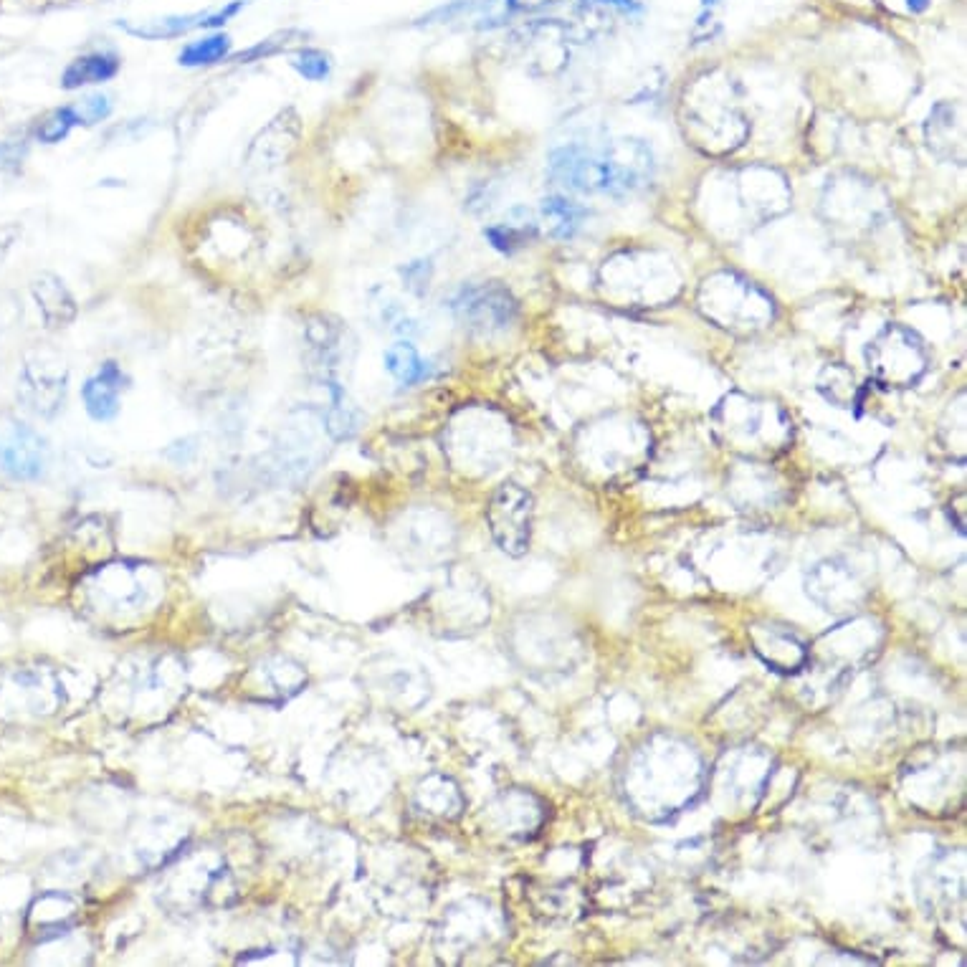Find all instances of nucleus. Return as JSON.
<instances>
[{
	"instance_id": "20",
	"label": "nucleus",
	"mask_w": 967,
	"mask_h": 967,
	"mask_svg": "<svg viewBox=\"0 0 967 967\" xmlns=\"http://www.w3.org/2000/svg\"><path fill=\"white\" fill-rule=\"evenodd\" d=\"M31 294L36 299L38 312H41V319H44V325L49 330L69 327L76 319V314H79L74 294L69 292L64 279L51 274V271H44V274H38L31 281Z\"/></svg>"
},
{
	"instance_id": "35",
	"label": "nucleus",
	"mask_w": 967,
	"mask_h": 967,
	"mask_svg": "<svg viewBox=\"0 0 967 967\" xmlns=\"http://www.w3.org/2000/svg\"><path fill=\"white\" fill-rule=\"evenodd\" d=\"M560 0H507L509 11H540V8L555 6Z\"/></svg>"
},
{
	"instance_id": "38",
	"label": "nucleus",
	"mask_w": 967,
	"mask_h": 967,
	"mask_svg": "<svg viewBox=\"0 0 967 967\" xmlns=\"http://www.w3.org/2000/svg\"><path fill=\"white\" fill-rule=\"evenodd\" d=\"M704 6H714V3H719V0H702Z\"/></svg>"
},
{
	"instance_id": "4",
	"label": "nucleus",
	"mask_w": 967,
	"mask_h": 967,
	"mask_svg": "<svg viewBox=\"0 0 967 967\" xmlns=\"http://www.w3.org/2000/svg\"><path fill=\"white\" fill-rule=\"evenodd\" d=\"M185 687V664L178 656H140L119 666L117 676L109 684V709H114L125 722H157L178 707Z\"/></svg>"
},
{
	"instance_id": "37",
	"label": "nucleus",
	"mask_w": 967,
	"mask_h": 967,
	"mask_svg": "<svg viewBox=\"0 0 967 967\" xmlns=\"http://www.w3.org/2000/svg\"><path fill=\"white\" fill-rule=\"evenodd\" d=\"M930 3L932 0H907V8L912 13H924L927 8H930Z\"/></svg>"
},
{
	"instance_id": "6",
	"label": "nucleus",
	"mask_w": 967,
	"mask_h": 967,
	"mask_svg": "<svg viewBox=\"0 0 967 967\" xmlns=\"http://www.w3.org/2000/svg\"><path fill=\"white\" fill-rule=\"evenodd\" d=\"M238 897L236 871L221 849H198L178 856L163 884V902L175 912L228 907Z\"/></svg>"
},
{
	"instance_id": "14",
	"label": "nucleus",
	"mask_w": 967,
	"mask_h": 967,
	"mask_svg": "<svg viewBox=\"0 0 967 967\" xmlns=\"http://www.w3.org/2000/svg\"><path fill=\"white\" fill-rule=\"evenodd\" d=\"M299 140H302V119H299L297 109H281L256 132L254 140L246 147V168L256 170V173H271V170L281 168L297 150Z\"/></svg>"
},
{
	"instance_id": "15",
	"label": "nucleus",
	"mask_w": 967,
	"mask_h": 967,
	"mask_svg": "<svg viewBox=\"0 0 967 967\" xmlns=\"http://www.w3.org/2000/svg\"><path fill=\"white\" fill-rule=\"evenodd\" d=\"M307 687V671L289 656H269L251 666L244 679V694L264 704H281Z\"/></svg>"
},
{
	"instance_id": "25",
	"label": "nucleus",
	"mask_w": 967,
	"mask_h": 967,
	"mask_svg": "<svg viewBox=\"0 0 967 967\" xmlns=\"http://www.w3.org/2000/svg\"><path fill=\"white\" fill-rule=\"evenodd\" d=\"M325 388L330 390V406L322 413V428L332 441H350L360 431V411L352 406L345 388L335 378H327Z\"/></svg>"
},
{
	"instance_id": "29",
	"label": "nucleus",
	"mask_w": 967,
	"mask_h": 967,
	"mask_svg": "<svg viewBox=\"0 0 967 967\" xmlns=\"http://www.w3.org/2000/svg\"><path fill=\"white\" fill-rule=\"evenodd\" d=\"M542 216L545 221L550 223V233L557 238H570L583 223L585 211L580 206H575L573 200L560 198V195H552V198L542 200Z\"/></svg>"
},
{
	"instance_id": "23",
	"label": "nucleus",
	"mask_w": 967,
	"mask_h": 967,
	"mask_svg": "<svg viewBox=\"0 0 967 967\" xmlns=\"http://www.w3.org/2000/svg\"><path fill=\"white\" fill-rule=\"evenodd\" d=\"M119 66L122 61L112 51H92V54L79 56L66 66L61 74V87L82 89L92 87V84H104L119 74Z\"/></svg>"
},
{
	"instance_id": "30",
	"label": "nucleus",
	"mask_w": 967,
	"mask_h": 967,
	"mask_svg": "<svg viewBox=\"0 0 967 967\" xmlns=\"http://www.w3.org/2000/svg\"><path fill=\"white\" fill-rule=\"evenodd\" d=\"M292 66L307 82H325L332 74V56L322 49H299L292 56Z\"/></svg>"
},
{
	"instance_id": "9",
	"label": "nucleus",
	"mask_w": 967,
	"mask_h": 967,
	"mask_svg": "<svg viewBox=\"0 0 967 967\" xmlns=\"http://www.w3.org/2000/svg\"><path fill=\"white\" fill-rule=\"evenodd\" d=\"M451 312L466 330L476 335H497L509 330L519 317V304L507 287L489 281L464 287L451 299Z\"/></svg>"
},
{
	"instance_id": "1",
	"label": "nucleus",
	"mask_w": 967,
	"mask_h": 967,
	"mask_svg": "<svg viewBox=\"0 0 967 967\" xmlns=\"http://www.w3.org/2000/svg\"><path fill=\"white\" fill-rule=\"evenodd\" d=\"M702 760L697 750L674 737H656L636 752L626 770V793L651 818L681 811L702 793Z\"/></svg>"
},
{
	"instance_id": "11",
	"label": "nucleus",
	"mask_w": 967,
	"mask_h": 967,
	"mask_svg": "<svg viewBox=\"0 0 967 967\" xmlns=\"http://www.w3.org/2000/svg\"><path fill=\"white\" fill-rule=\"evenodd\" d=\"M49 466L46 438L18 418H0V474L18 481H36Z\"/></svg>"
},
{
	"instance_id": "32",
	"label": "nucleus",
	"mask_w": 967,
	"mask_h": 967,
	"mask_svg": "<svg viewBox=\"0 0 967 967\" xmlns=\"http://www.w3.org/2000/svg\"><path fill=\"white\" fill-rule=\"evenodd\" d=\"M71 127H76L74 112H71V107H61V109H54V112H51L49 117L38 125L36 137L41 142H46V145H56V142L69 137Z\"/></svg>"
},
{
	"instance_id": "3",
	"label": "nucleus",
	"mask_w": 967,
	"mask_h": 967,
	"mask_svg": "<svg viewBox=\"0 0 967 967\" xmlns=\"http://www.w3.org/2000/svg\"><path fill=\"white\" fill-rule=\"evenodd\" d=\"M654 170L651 150L641 140H613L603 150L562 147L550 155V173L557 183L578 193L628 195L646 188Z\"/></svg>"
},
{
	"instance_id": "33",
	"label": "nucleus",
	"mask_w": 967,
	"mask_h": 967,
	"mask_svg": "<svg viewBox=\"0 0 967 967\" xmlns=\"http://www.w3.org/2000/svg\"><path fill=\"white\" fill-rule=\"evenodd\" d=\"M403 279H406L408 289H413L416 294H423L428 289V281H431V261H413V264L403 266Z\"/></svg>"
},
{
	"instance_id": "21",
	"label": "nucleus",
	"mask_w": 967,
	"mask_h": 967,
	"mask_svg": "<svg viewBox=\"0 0 967 967\" xmlns=\"http://www.w3.org/2000/svg\"><path fill=\"white\" fill-rule=\"evenodd\" d=\"M416 811L423 818H438V821H454L464 808V798H461L459 788L454 780L443 778V775H433V778L423 780L416 790Z\"/></svg>"
},
{
	"instance_id": "18",
	"label": "nucleus",
	"mask_w": 967,
	"mask_h": 967,
	"mask_svg": "<svg viewBox=\"0 0 967 967\" xmlns=\"http://www.w3.org/2000/svg\"><path fill=\"white\" fill-rule=\"evenodd\" d=\"M125 373L117 362H102L97 373L82 385V400L89 418L97 423H109L122 411V390H125Z\"/></svg>"
},
{
	"instance_id": "8",
	"label": "nucleus",
	"mask_w": 967,
	"mask_h": 967,
	"mask_svg": "<svg viewBox=\"0 0 967 967\" xmlns=\"http://www.w3.org/2000/svg\"><path fill=\"white\" fill-rule=\"evenodd\" d=\"M866 365L876 383L889 388H909L927 373L930 355L912 330L889 325L866 347Z\"/></svg>"
},
{
	"instance_id": "24",
	"label": "nucleus",
	"mask_w": 967,
	"mask_h": 967,
	"mask_svg": "<svg viewBox=\"0 0 967 967\" xmlns=\"http://www.w3.org/2000/svg\"><path fill=\"white\" fill-rule=\"evenodd\" d=\"M304 340H307L314 360L319 362V368L332 370L342 357L345 330H342L337 319L327 317V314H317L304 325Z\"/></svg>"
},
{
	"instance_id": "10",
	"label": "nucleus",
	"mask_w": 967,
	"mask_h": 967,
	"mask_svg": "<svg viewBox=\"0 0 967 967\" xmlns=\"http://www.w3.org/2000/svg\"><path fill=\"white\" fill-rule=\"evenodd\" d=\"M532 514H535V502L527 489L504 484L494 492L487 507V525L499 550L512 557H522L530 550Z\"/></svg>"
},
{
	"instance_id": "5",
	"label": "nucleus",
	"mask_w": 967,
	"mask_h": 967,
	"mask_svg": "<svg viewBox=\"0 0 967 967\" xmlns=\"http://www.w3.org/2000/svg\"><path fill=\"white\" fill-rule=\"evenodd\" d=\"M714 431L735 454L770 459L788 446L793 428L785 411L770 400L732 393L714 411Z\"/></svg>"
},
{
	"instance_id": "26",
	"label": "nucleus",
	"mask_w": 967,
	"mask_h": 967,
	"mask_svg": "<svg viewBox=\"0 0 967 967\" xmlns=\"http://www.w3.org/2000/svg\"><path fill=\"white\" fill-rule=\"evenodd\" d=\"M535 233H537V223L535 218L530 216V211H525V208H514V211L507 216V221L487 228L484 236L489 238V244H492L497 251H502V254H514L517 249L527 246V241H532Z\"/></svg>"
},
{
	"instance_id": "13",
	"label": "nucleus",
	"mask_w": 967,
	"mask_h": 967,
	"mask_svg": "<svg viewBox=\"0 0 967 967\" xmlns=\"http://www.w3.org/2000/svg\"><path fill=\"white\" fill-rule=\"evenodd\" d=\"M66 390H69V370L64 362L28 360L18 373V400L26 411L38 418H56L66 403Z\"/></svg>"
},
{
	"instance_id": "2",
	"label": "nucleus",
	"mask_w": 967,
	"mask_h": 967,
	"mask_svg": "<svg viewBox=\"0 0 967 967\" xmlns=\"http://www.w3.org/2000/svg\"><path fill=\"white\" fill-rule=\"evenodd\" d=\"M165 578L155 565L137 560H104L82 580V600L102 628L132 631L163 606Z\"/></svg>"
},
{
	"instance_id": "27",
	"label": "nucleus",
	"mask_w": 967,
	"mask_h": 967,
	"mask_svg": "<svg viewBox=\"0 0 967 967\" xmlns=\"http://www.w3.org/2000/svg\"><path fill=\"white\" fill-rule=\"evenodd\" d=\"M383 362H385V370L390 373V378L400 385H416L428 375V362L423 360L421 352H418L408 340L390 345L388 350H385Z\"/></svg>"
},
{
	"instance_id": "28",
	"label": "nucleus",
	"mask_w": 967,
	"mask_h": 967,
	"mask_svg": "<svg viewBox=\"0 0 967 967\" xmlns=\"http://www.w3.org/2000/svg\"><path fill=\"white\" fill-rule=\"evenodd\" d=\"M233 41L228 33L223 31H213L203 38H195V41H188L183 46V51L178 54V64L180 66H190V69H198V66H213L218 61H226L231 56Z\"/></svg>"
},
{
	"instance_id": "34",
	"label": "nucleus",
	"mask_w": 967,
	"mask_h": 967,
	"mask_svg": "<svg viewBox=\"0 0 967 967\" xmlns=\"http://www.w3.org/2000/svg\"><path fill=\"white\" fill-rule=\"evenodd\" d=\"M287 36H289V33H287ZM276 38H279V36H276ZM276 38H266V41H261V44H256L254 49H249V51H246V54L238 56V59H241V61H254V59H261V56H264V59H266V56L276 54V51H279L281 46H287V38H284V41H276Z\"/></svg>"
},
{
	"instance_id": "17",
	"label": "nucleus",
	"mask_w": 967,
	"mask_h": 967,
	"mask_svg": "<svg viewBox=\"0 0 967 967\" xmlns=\"http://www.w3.org/2000/svg\"><path fill=\"white\" fill-rule=\"evenodd\" d=\"M317 441L302 423H292L276 438L269 454V471L279 481H299L317 464Z\"/></svg>"
},
{
	"instance_id": "22",
	"label": "nucleus",
	"mask_w": 967,
	"mask_h": 967,
	"mask_svg": "<svg viewBox=\"0 0 967 967\" xmlns=\"http://www.w3.org/2000/svg\"><path fill=\"white\" fill-rule=\"evenodd\" d=\"M76 914H79V907H76L74 899L69 894H46V897L36 899V904L31 907V924L36 935L41 940H51V937H61L74 927Z\"/></svg>"
},
{
	"instance_id": "36",
	"label": "nucleus",
	"mask_w": 967,
	"mask_h": 967,
	"mask_svg": "<svg viewBox=\"0 0 967 967\" xmlns=\"http://www.w3.org/2000/svg\"><path fill=\"white\" fill-rule=\"evenodd\" d=\"M18 236H21V231H18V226L0 228V261L6 259V254L13 249V244H16V238Z\"/></svg>"
},
{
	"instance_id": "12",
	"label": "nucleus",
	"mask_w": 967,
	"mask_h": 967,
	"mask_svg": "<svg viewBox=\"0 0 967 967\" xmlns=\"http://www.w3.org/2000/svg\"><path fill=\"white\" fill-rule=\"evenodd\" d=\"M805 590L828 613H851L869 595V588L846 560H823L808 573Z\"/></svg>"
},
{
	"instance_id": "16",
	"label": "nucleus",
	"mask_w": 967,
	"mask_h": 967,
	"mask_svg": "<svg viewBox=\"0 0 967 967\" xmlns=\"http://www.w3.org/2000/svg\"><path fill=\"white\" fill-rule=\"evenodd\" d=\"M244 8V0L228 3L221 11H198L185 13V16H157V18H142V21H119L117 26L130 36L142 38V41H168V38L185 36V33L195 31V28H216L231 21L238 11Z\"/></svg>"
},
{
	"instance_id": "19",
	"label": "nucleus",
	"mask_w": 967,
	"mask_h": 967,
	"mask_svg": "<svg viewBox=\"0 0 967 967\" xmlns=\"http://www.w3.org/2000/svg\"><path fill=\"white\" fill-rule=\"evenodd\" d=\"M755 654L768 666L783 674H795L808 661V649L795 633L780 626H752L750 631Z\"/></svg>"
},
{
	"instance_id": "7",
	"label": "nucleus",
	"mask_w": 967,
	"mask_h": 967,
	"mask_svg": "<svg viewBox=\"0 0 967 967\" xmlns=\"http://www.w3.org/2000/svg\"><path fill=\"white\" fill-rule=\"evenodd\" d=\"M699 309L714 325L732 332L762 330L773 319V302L768 294H762L752 281L732 271H719L704 279L699 289Z\"/></svg>"
},
{
	"instance_id": "31",
	"label": "nucleus",
	"mask_w": 967,
	"mask_h": 967,
	"mask_svg": "<svg viewBox=\"0 0 967 967\" xmlns=\"http://www.w3.org/2000/svg\"><path fill=\"white\" fill-rule=\"evenodd\" d=\"M112 109H114L112 97H107V94H102V92L89 94V97H84L82 102L71 104V112H74L76 125H87V127L104 122V119L112 114Z\"/></svg>"
}]
</instances>
